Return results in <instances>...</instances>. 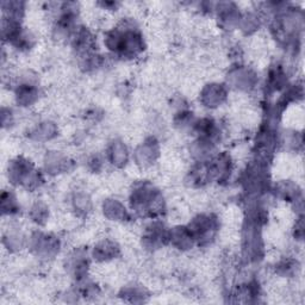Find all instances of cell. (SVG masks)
<instances>
[{
	"instance_id": "cell-1",
	"label": "cell",
	"mask_w": 305,
	"mask_h": 305,
	"mask_svg": "<svg viewBox=\"0 0 305 305\" xmlns=\"http://www.w3.org/2000/svg\"><path fill=\"white\" fill-rule=\"evenodd\" d=\"M162 197L158 190L143 185L132 194V208L144 216H154L162 210Z\"/></svg>"
},
{
	"instance_id": "cell-2",
	"label": "cell",
	"mask_w": 305,
	"mask_h": 305,
	"mask_svg": "<svg viewBox=\"0 0 305 305\" xmlns=\"http://www.w3.org/2000/svg\"><path fill=\"white\" fill-rule=\"evenodd\" d=\"M17 100L18 104L29 105L36 99L37 90L32 85H20L17 90Z\"/></svg>"
},
{
	"instance_id": "cell-3",
	"label": "cell",
	"mask_w": 305,
	"mask_h": 305,
	"mask_svg": "<svg viewBox=\"0 0 305 305\" xmlns=\"http://www.w3.org/2000/svg\"><path fill=\"white\" fill-rule=\"evenodd\" d=\"M111 160L114 164H122L123 162L126 164V149L122 143H114V146L111 149Z\"/></svg>"
},
{
	"instance_id": "cell-4",
	"label": "cell",
	"mask_w": 305,
	"mask_h": 305,
	"mask_svg": "<svg viewBox=\"0 0 305 305\" xmlns=\"http://www.w3.org/2000/svg\"><path fill=\"white\" fill-rule=\"evenodd\" d=\"M2 208L4 214H14L17 211V202L11 194L4 192L2 196Z\"/></svg>"
}]
</instances>
